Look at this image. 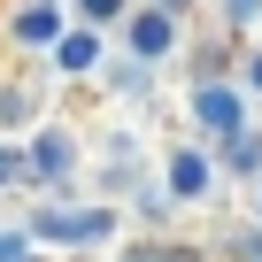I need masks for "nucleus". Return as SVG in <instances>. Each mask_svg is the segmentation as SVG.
<instances>
[{"label":"nucleus","instance_id":"1","mask_svg":"<svg viewBox=\"0 0 262 262\" xmlns=\"http://www.w3.org/2000/svg\"><path fill=\"white\" fill-rule=\"evenodd\" d=\"M185 116H193V139L239 147L247 131H254V93H247L239 77H201V85L185 93Z\"/></svg>","mask_w":262,"mask_h":262},{"label":"nucleus","instance_id":"2","mask_svg":"<svg viewBox=\"0 0 262 262\" xmlns=\"http://www.w3.org/2000/svg\"><path fill=\"white\" fill-rule=\"evenodd\" d=\"M162 193H170L178 208H201V201L216 193V162H208V139H185V147H170V155H162Z\"/></svg>","mask_w":262,"mask_h":262},{"label":"nucleus","instance_id":"3","mask_svg":"<svg viewBox=\"0 0 262 262\" xmlns=\"http://www.w3.org/2000/svg\"><path fill=\"white\" fill-rule=\"evenodd\" d=\"M178 24H185V16H170V8H155V0H139V8L123 16V47H131V62H170V54H178Z\"/></svg>","mask_w":262,"mask_h":262},{"label":"nucleus","instance_id":"4","mask_svg":"<svg viewBox=\"0 0 262 262\" xmlns=\"http://www.w3.org/2000/svg\"><path fill=\"white\" fill-rule=\"evenodd\" d=\"M70 24H77L70 0H24V8L8 16V39H16V47H54Z\"/></svg>","mask_w":262,"mask_h":262},{"label":"nucleus","instance_id":"5","mask_svg":"<svg viewBox=\"0 0 262 262\" xmlns=\"http://www.w3.org/2000/svg\"><path fill=\"white\" fill-rule=\"evenodd\" d=\"M24 155H31V178H39V185H47V178H70V170H77V131H70V123H39Z\"/></svg>","mask_w":262,"mask_h":262},{"label":"nucleus","instance_id":"6","mask_svg":"<svg viewBox=\"0 0 262 262\" xmlns=\"http://www.w3.org/2000/svg\"><path fill=\"white\" fill-rule=\"evenodd\" d=\"M100 47H108V31H100V24H70L47 54H54V70H62V77H93V70H100Z\"/></svg>","mask_w":262,"mask_h":262},{"label":"nucleus","instance_id":"7","mask_svg":"<svg viewBox=\"0 0 262 262\" xmlns=\"http://www.w3.org/2000/svg\"><path fill=\"white\" fill-rule=\"evenodd\" d=\"M39 116H47L39 85H24V77H0V131H39Z\"/></svg>","mask_w":262,"mask_h":262},{"label":"nucleus","instance_id":"8","mask_svg":"<svg viewBox=\"0 0 262 262\" xmlns=\"http://www.w3.org/2000/svg\"><path fill=\"white\" fill-rule=\"evenodd\" d=\"M39 231H62V239H77V247H100V239H116V208H85V216H47Z\"/></svg>","mask_w":262,"mask_h":262},{"label":"nucleus","instance_id":"9","mask_svg":"<svg viewBox=\"0 0 262 262\" xmlns=\"http://www.w3.org/2000/svg\"><path fill=\"white\" fill-rule=\"evenodd\" d=\"M77 8V24H100V31H123V16L139 8V0H70Z\"/></svg>","mask_w":262,"mask_h":262},{"label":"nucleus","instance_id":"10","mask_svg":"<svg viewBox=\"0 0 262 262\" xmlns=\"http://www.w3.org/2000/svg\"><path fill=\"white\" fill-rule=\"evenodd\" d=\"M216 16L231 31H262V0H216Z\"/></svg>","mask_w":262,"mask_h":262},{"label":"nucleus","instance_id":"11","mask_svg":"<svg viewBox=\"0 0 262 262\" xmlns=\"http://www.w3.org/2000/svg\"><path fill=\"white\" fill-rule=\"evenodd\" d=\"M239 85L262 100V47H247V54H239Z\"/></svg>","mask_w":262,"mask_h":262},{"label":"nucleus","instance_id":"12","mask_svg":"<svg viewBox=\"0 0 262 262\" xmlns=\"http://www.w3.org/2000/svg\"><path fill=\"white\" fill-rule=\"evenodd\" d=\"M155 8H170V16H193V0H155Z\"/></svg>","mask_w":262,"mask_h":262},{"label":"nucleus","instance_id":"13","mask_svg":"<svg viewBox=\"0 0 262 262\" xmlns=\"http://www.w3.org/2000/svg\"><path fill=\"white\" fill-rule=\"evenodd\" d=\"M254 262H262V247H254Z\"/></svg>","mask_w":262,"mask_h":262}]
</instances>
